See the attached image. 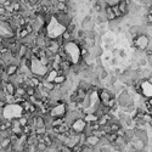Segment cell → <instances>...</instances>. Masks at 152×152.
Here are the masks:
<instances>
[{"label": "cell", "mask_w": 152, "mask_h": 152, "mask_svg": "<svg viewBox=\"0 0 152 152\" xmlns=\"http://www.w3.org/2000/svg\"><path fill=\"white\" fill-rule=\"evenodd\" d=\"M98 98H99V100L101 102V105L106 107L107 103L110 102V100L112 98H116V96L112 93H110L107 89H105V88H101V89L98 90Z\"/></svg>", "instance_id": "6da1fadb"}, {"label": "cell", "mask_w": 152, "mask_h": 152, "mask_svg": "<svg viewBox=\"0 0 152 152\" xmlns=\"http://www.w3.org/2000/svg\"><path fill=\"white\" fill-rule=\"evenodd\" d=\"M133 42H134V45L136 46V47H139V49H141V50H147L148 44H150V39H148L146 35L140 34V35H138L136 38H134Z\"/></svg>", "instance_id": "7a4b0ae2"}, {"label": "cell", "mask_w": 152, "mask_h": 152, "mask_svg": "<svg viewBox=\"0 0 152 152\" xmlns=\"http://www.w3.org/2000/svg\"><path fill=\"white\" fill-rule=\"evenodd\" d=\"M86 127H88V124L84 121V118H79V119H77V121H74L73 123H72L71 129L73 130L76 134H82V133L85 131Z\"/></svg>", "instance_id": "3957f363"}, {"label": "cell", "mask_w": 152, "mask_h": 152, "mask_svg": "<svg viewBox=\"0 0 152 152\" xmlns=\"http://www.w3.org/2000/svg\"><path fill=\"white\" fill-rule=\"evenodd\" d=\"M20 72V65L17 62H13V63H10V65L6 66V69H5V73L7 77H13L16 74H18Z\"/></svg>", "instance_id": "277c9868"}, {"label": "cell", "mask_w": 152, "mask_h": 152, "mask_svg": "<svg viewBox=\"0 0 152 152\" xmlns=\"http://www.w3.org/2000/svg\"><path fill=\"white\" fill-rule=\"evenodd\" d=\"M100 138L95 136V135H90V136H86V141H85V145L93 147V148H96L100 146Z\"/></svg>", "instance_id": "5b68a950"}, {"label": "cell", "mask_w": 152, "mask_h": 152, "mask_svg": "<svg viewBox=\"0 0 152 152\" xmlns=\"http://www.w3.org/2000/svg\"><path fill=\"white\" fill-rule=\"evenodd\" d=\"M4 90H5V93H6V95L7 96H15V94H16V86L12 82H7V83H5L4 84Z\"/></svg>", "instance_id": "8992f818"}, {"label": "cell", "mask_w": 152, "mask_h": 152, "mask_svg": "<svg viewBox=\"0 0 152 152\" xmlns=\"http://www.w3.org/2000/svg\"><path fill=\"white\" fill-rule=\"evenodd\" d=\"M105 15H106V18H107L108 21H115V20H117L113 10H112V6H110V5H106V7H105Z\"/></svg>", "instance_id": "52a82bcc"}, {"label": "cell", "mask_w": 152, "mask_h": 152, "mask_svg": "<svg viewBox=\"0 0 152 152\" xmlns=\"http://www.w3.org/2000/svg\"><path fill=\"white\" fill-rule=\"evenodd\" d=\"M110 128H111V133H117L121 128H123V125L117 121H113V122L110 123Z\"/></svg>", "instance_id": "ba28073f"}, {"label": "cell", "mask_w": 152, "mask_h": 152, "mask_svg": "<svg viewBox=\"0 0 152 152\" xmlns=\"http://www.w3.org/2000/svg\"><path fill=\"white\" fill-rule=\"evenodd\" d=\"M118 9H119V11L122 12L123 16L127 15V12H128V4L125 3V0H121V1L118 3Z\"/></svg>", "instance_id": "9c48e42d"}, {"label": "cell", "mask_w": 152, "mask_h": 152, "mask_svg": "<svg viewBox=\"0 0 152 152\" xmlns=\"http://www.w3.org/2000/svg\"><path fill=\"white\" fill-rule=\"evenodd\" d=\"M106 139H107V141L111 144V145H113V144H116V141L118 140V135H117V133H110V134H107L106 136H105Z\"/></svg>", "instance_id": "30bf717a"}, {"label": "cell", "mask_w": 152, "mask_h": 152, "mask_svg": "<svg viewBox=\"0 0 152 152\" xmlns=\"http://www.w3.org/2000/svg\"><path fill=\"white\" fill-rule=\"evenodd\" d=\"M35 147H37L38 152H46L47 150H49V146H47L45 142H38Z\"/></svg>", "instance_id": "8fae6325"}, {"label": "cell", "mask_w": 152, "mask_h": 152, "mask_svg": "<svg viewBox=\"0 0 152 152\" xmlns=\"http://www.w3.org/2000/svg\"><path fill=\"white\" fill-rule=\"evenodd\" d=\"M66 81H67V76H57V77H56V79H55L54 84L55 85H62Z\"/></svg>", "instance_id": "7c38bea8"}, {"label": "cell", "mask_w": 152, "mask_h": 152, "mask_svg": "<svg viewBox=\"0 0 152 152\" xmlns=\"http://www.w3.org/2000/svg\"><path fill=\"white\" fill-rule=\"evenodd\" d=\"M112 10H113V12H115V15H116V17H117V18H118V17H123L122 12L119 11V9H118V5L112 6Z\"/></svg>", "instance_id": "4fadbf2b"}, {"label": "cell", "mask_w": 152, "mask_h": 152, "mask_svg": "<svg viewBox=\"0 0 152 152\" xmlns=\"http://www.w3.org/2000/svg\"><path fill=\"white\" fill-rule=\"evenodd\" d=\"M147 23L148 25H152V15L147 13Z\"/></svg>", "instance_id": "5bb4252c"}, {"label": "cell", "mask_w": 152, "mask_h": 152, "mask_svg": "<svg viewBox=\"0 0 152 152\" xmlns=\"http://www.w3.org/2000/svg\"><path fill=\"white\" fill-rule=\"evenodd\" d=\"M145 101L148 103V105L152 107V98H150V99H145Z\"/></svg>", "instance_id": "9a60e30c"}, {"label": "cell", "mask_w": 152, "mask_h": 152, "mask_svg": "<svg viewBox=\"0 0 152 152\" xmlns=\"http://www.w3.org/2000/svg\"><path fill=\"white\" fill-rule=\"evenodd\" d=\"M57 3H61V4H67L68 0H57Z\"/></svg>", "instance_id": "2e32d148"}, {"label": "cell", "mask_w": 152, "mask_h": 152, "mask_svg": "<svg viewBox=\"0 0 152 152\" xmlns=\"http://www.w3.org/2000/svg\"><path fill=\"white\" fill-rule=\"evenodd\" d=\"M148 124H150V127L152 128V117H151V121H150V123H148Z\"/></svg>", "instance_id": "e0dca14e"}, {"label": "cell", "mask_w": 152, "mask_h": 152, "mask_svg": "<svg viewBox=\"0 0 152 152\" xmlns=\"http://www.w3.org/2000/svg\"><path fill=\"white\" fill-rule=\"evenodd\" d=\"M133 152H144V151H139V150H134Z\"/></svg>", "instance_id": "ac0fdd59"}, {"label": "cell", "mask_w": 152, "mask_h": 152, "mask_svg": "<svg viewBox=\"0 0 152 152\" xmlns=\"http://www.w3.org/2000/svg\"><path fill=\"white\" fill-rule=\"evenodd\" d=\"M148 13H150V15H152V7H151V9H150V11H148Z\"/></svg>", "instance_id": "d6986e66"}, {"label": "cell", "mask_w": 152, "mask_h": 152, "mask_svg": "<svg viewBox=\"0 0 152 152\" xmlns=\"http://www.w3.org/2000/svg\"><path fill=\"white\" fill-rule=\"evenodd\" d=\"M72 152H73V151H72Z\"/></svg>", "instance_id": "ffe728a7"}]
</instances>
